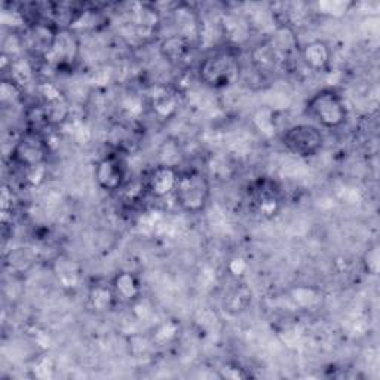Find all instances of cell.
<instances>
[{
    "label": "cell",
    "instance_id": "7402d4cb",
    "mask_svg": "<svg viewBox=\"0 0 380 380\" xmlns=\"http://www.w3.org/2000/svg\"><path fill=\"white\" fill-rule=\"evenodd\" d=\"M363 267L368 275L377 276L380 270V249L379 245L374 244L365 249L363 256Z\"/></svg>",
    "mask_w": 380,
    "mask_h": 380
},
{
    "label": "cell",
    "instance_id": "cb8c5ba5",
    "mask_svg": "<svg viewBox=\"0 0 380 380\" xmlns=\"http://www.w3.org/2000/svg\"><path fill=\"white\" fill-rule=\"evenodd\" d=\"M154 108L159 116L167 117L174 110H176V100L172 99V95L165 94V92L159 94V95H154Z\"/></svg>",
    "mask_w": 380,
    "mask_h": 380
},
{
    "label": "cell",
    "instance_id": "d6986e66",
    "mask_svg": "<svg viewBox=\"0 0 380 380\" xmlns=\"http://www.w3.org/2000/svg\"><path fill=\"white\" fill-rule=\"evenodd\" d=\"M69 126V134L70 137L76 141V143L79 144H86L88 141L91 140V131H90V126L86 125L83 121H79V119H72L69 117L66 124Z\"/></svg>",
    "mask_w": 380,
    "mask_h": 380
},
{
    "label": "cell",
    "instance_id": "7c38bea8",
    "mask_svg": "<svg viewBox=\"0 0 380 380\" xmlns=\"http://www.w3.org/2000/svg\"><path fill=\"white\" fill-rule=\"evenodd\" d=\"M112 287L119 300L126 303H135L141 299V284L140 279L133 272H119L112 279Z\"/></svg>",
    "mask_w": 380,
    "mask_h": 380
},
{
    "label": "cell",
    "instance_id": "7a4b0ae2",
    "mask_svg": "<svg viewBox=\"0 0 380 380\" xmlns=\"http://www.w3.org/2000/svg\"><path fill=\"white\" fill-rule=\"evenodd\" d=\"M174 198L186 214H199L207 210L211 198L210 179L201 171L180 172Z\"/></svg>",
    "mask_w": 380,
    "mask_h": 380
},
{
    "label": "cell",
    "instance_id": "83f0119b",
    "mask_svg": "<svg viewBox=\"0 0 380 380\" xmlns=\"http://www.w3.org/2000/svg\"><path fill=\"white\" fill-rule=\"evenodd\" d=\"M122 107L126 112V115L131 117H138L141 113H143V103H141V100L137 99V97H129V99L124 101Z\"/></svg>",
    "mask_w": 380,
    "mask_h": 380
},
{
    "label": "cell",
    "instance_id": "f1b7e54d",
    "mask_svg": "<svg viewBox=\"0 0 380 380\" xmlns=\"http://www.w3.org/2000/svg\"><path fill=\"white\" fill-rule=\"evenodd\" d=\"M247 260L242 258V257H233L229 265H227V269H229V272L232 276L235 278H241L244 276V274L247 272Z\"/></svg>",
    "mask_w": 380,
    "mask_h": 380
},
{
    "label": "cell",
    "instance_id": "ba28073f",
    "mask_svg": "<svg viewBox=\"0 0 380 380\" xmlns=\"http://www.w3.org/2000/svg\"><path fill=\"white\" fill-rule=\"evenodd\" d=\"M172 23L176 24L177 36L183 38L192 47L201 39V17L190 5L180 3L174 6Z\"/></svg>",
    "mask_w": 380,
    "mask_h": 380
},
{
    "label": "cell",
    "instance_id": "4316f807",
    "mask_svg": "<svg viewBox=\"0 0 380 380\" xmlns=\"http://www.w3.org/2000/svg\"><path fill=\"white\" fill-rule=\"evenodd\" d=\"M45 177H47L45 164L26 170V180L28 181V184H31V186H39V184L45 180Z\"/></svg>",
    "mask_w": 380,
    "mask_h": 380
},
{
    "label": "cell",
    "instance_id": "277c9868",
    "mask_svg": "<svg viewBox=\"0 0 380 380\" xmlns=\"http://www.w3.org/2000/svg\"><path fill=\"white\" fill-rule=\"evenodd\" d=\"M324 141L321 129L311 124L292 125L282 134V146L299 158L317 156L324 147Z\"/></svg>",
    "mask_w": 380,
    "mask_h": 380
},
{
    "label": "cell",
    "instance_id": "ac0fdd59",
    "mask_svg": "<svg viewBox=\"0 0 380 380\" xmlns=\"http://www.w3.org/2000/svg\"><path fill=\"white\" fill-rule=\"evenodd\" d=\"M179 333V324L176 321H165L159 324L151 333V343L156 346H165L176 339Z\"/></svg>",
    "mask_w": 380,
    "mask_h": 380
},
{
    "label": "cell",
    "instance_id": "6da1fadb",
    "mask_svg": "<svg viewBox=\"0 0 380 380\" xmlns=\"http://www.w3.org/2000/svg\"><path fill=\"white\" fill-rule=\"evenodd\" d=\"M199 81L213 90H226L241 76V63L231 48L215 49L205 56L198 66Z\"/></svg>",
    "mask_w": 380,
    "mask_h": 380
},
{
    "label": "cell",
    "instance_id": "52a82bcc",
    "mask_svg": "<svg viewBox=\"0 0 380 380\" xmlns=\"http://www.w3.org/2000/svg\"><path fill=\"white\" fill-rule=\"evenodd\" d=\"M94 177L99 188L106 192H117L126 183V164L117 155H106L95 164Z\"/></svg>",
    "mask_w": 380,
    "mask_h": 380
},
{
    "label": "cell",
    "instance_id": "603a6c76",
    "mask_svg": "<svg viewBox=\"0 0 380 380\" xmlns=\"http://www.w3.org/2000/svg\"><path fill=\"white\" fill-rule=\"evenodd\" d=\"M21 94H23V88L19 85L10 79H3L2 88H0V100L3 104L18 103L21 100Z\"/></svg>",
    "mask_w": 380,
    "mask_h": 380
},
{
    "label": "cell",
    "instance_id": "ffe728a7",
    "mask_svg": "<svg viewBox=\"0 0 380 380\" xmlns=\"http://www.w3.org/2000/svg\"><path fill=\"white\" fill-rule=\"evenodd\" d=\"M159 158H160V165L177 168L179 162L181 159V151L176 141H165V144L159 150Z\"/></svg>",
    "mask_w": 380,
    "mask_h": 380
},
{
    "label": "cell",
    "instance_id": "3957f363",
    "mask_svg": "<svg viewBox=\"0 0 380 380\" xmlns=\"http://www.w3.org/2000/svg\"><path fill=\"white\" fill-rule=\"evenodd\" d=\"M306 112L325 129H338L347 121L345 99L330 88L315 92L306 104Z\"/></svg>",
    "mask_w": 380,
    "mask_h": 380
},
{
    "label": "cell",
    "instance_id": "4fadbf2b",
    "mask_svg": "<svg viewBox=\"0 0 380 380\" xmlns=\"http://www.w3.org/2000/svg\"><path fill=\"white\" fill-rule=\"evenodd\" d=\"M53 274L64 288H76L81 284L82 270L78 262L67 256H60L53 262Z\"/></svg>",
    "mask_w": 380,
    "mask_h": 380
},
{
    "label": "cell",
    "instance_id": "8fae6325",
    "mask_svg": "<svg viewBox=\"0 0 380 380\" xmlns=\"http://www.w3.org/2000/svg\"><path fill=\"white\" fill-rule=\"evenodd\" d=\"M116 300L117 297L115 295L112 282L110 284H107V282L99 281V282H94V284L90 287L88 306L95 313H106L108 311H112L115 308Z\"/></svg>",
    "mask_w": 380,
    "mask_h": 380
},
{
    "label": "cell",
    "instance_id": "9a60e30c",
    "mask_svg": "<svg viewBox=\"0 0 380 380\" xmlns=\"http://www.w3.org/2000/svg\"><path fill=\"white\" fill-rule=\"evenodd\" d=\"M291 297L301 309H317L322 305V292L313 287L299 286L291 290Z\"/></svg>",
    "mask_w": 380,
    "mask_h": 380
},
{
    "label": "cell",
    "instance_id": "44dd1931",
    "mask_svg": "<svg viewBox=\"0 0 380 380\" xmlns=\"http://www.w3.org/2000/svg\"><path fill=\"white\" fill-rule=\"evenodd\" d=\"M31 372H33V376L42 380H48L53 377V373H56V364H53V360L49 355H42L35 361L33 367H31Z\"/></svg>",
    "mask_w": 380,
    "mask_h": 380
},
{
    "label": "cell",
    "instance_id": "30bf717a",
    "mask_svg": "<svg viewBox=\"0 0 380 380\" xmlns=\"http://www.w3.org/2000/svg\"><path fill=\"white\" fill-rule=\"evenodd\" d=\"M129 23H131L134 33L138 38L147 39L156 35L160 26V17L151 5L135 3L131 6V13H129Z\"/></svg>",
    "mask_w": 380,
    "mask_h": 380
},
{
    "label": "cell",
    "instance_id": "d4e9b609",
    "mask_svg": "<svg viewBox=\"0 0 380 380\" xmlns=\"http://www.w3.org/2000/svg\"><path fill=\"white\" fill-rule=\"evenodd\" d=\"M351 3L349 2H321L318 8L322 14L330 17H342L347 13Z\"/></svg>",
    "mask_w": 380,
    "mask_h": 380
},
{
    "label": "cell",
    "instance_id": "5bb4252c",
    "mask_svg": "<svg viewBox=\"0 0 380 380\" xmlns=\"http://www.w3.org/2000/svg\"><path fill=\"white\" fill-rule=\"evenodd\" d=\"M301 58L306 66L313 72H321L330 64L331 49L322 40L309 42L301 51Z\"/></svg>",
    "mask_w": 380,
    "mask_h": 380
},
{
    "label": "cell",
    "instance_id": "e0dca14e",
    "mask_svg": "<svg viewBox=\"0 0 380 380\" xmlns=\"http://www.w3.org/2000/svg\"><path fill=\"white\" fill-rule=\"evenodd\" d=\"M189 48H192L189 43L184 40L183 38L174 35L167 38L160 45V51L164 53V57L168 58L170 61H180L186 56Z\"/></svg>",
    "mask_w": 380,
    "mask_h": 380
},
{
    "label": "cell",
    "instance_id": "9c48e42d",
    "mask_svg": "<svg viewBox=\"0 0 380 380\" xmlns=\"http://www.w3.org/2000/svg\"><path fill=\"white\" fill-rule=\"evenodd\" d=\"M179 176L180 172L177 168L159 164L150 171L146 180V190L156 199L167 198L170 195H174Z\"/></svg>",
    "mask_w": 380,
    "mask_h": 380
},
{
    "label": "cell",
    "instance_id": "5b68a950",
    "mask_svg": "<svg viewBox=\"0 0 380 380\" xmlns=\"http://www.w3.org/2000/svg\"><path fill=\"white\" fill-rule=\"evenodd\" d=\"M48 158V146L39 134L26 133L21 135L10 150V159L24 170L43 165Z\"/></svg>",
    "mask_w": 380,
    "mask_h": 380
},
{
    "label": "cell",
    "instance_id": "2e32d148",
    "mask_svg": "<svg viewBox=\"0 0 380 380\" xmlns=\"http://www.w3.org/2000/svg\"><path fill=\"white\" fill-rule=\"evenodd\" d=\"M249 303H251V291H249L244 284H240L226 297L224 308L232 313H240L248 308Z\"/></svg>",
    "mask_w": 380,
    "mask_h": 380
},
{
    "label": "cell",
    "instance_id": "8992f818",
    "mask_svg": "<svg viewBox=\"0 0 380 380\" xmlns=\"http://www.w3.org/2000/svg\"><path fill=\"white\" fill-rule=\"evenodd\" d=\"M79 57V40L72 28L63 27L57 30L51 48L47 51L43 60L56 69L72 67Z\"/></svg>",
    "mask_w": 380,
    "mask_h": 380
},
{
    "label": "cell",
    "instance_id": "484cf974",
    "mask_svg": "<svg viewBox=\"0 0 380 380\" xmlns=\"http://www.w3.org/2000/svg\"><path fill=\"white\" fill-rule=\"evenodd\" d=\"M279 210V201L274 197V195H263L258 199V211L265 217H272Z\"/></svg>",
    "mask_w": 380,
    "mask_h": 380
}]
</instances>
